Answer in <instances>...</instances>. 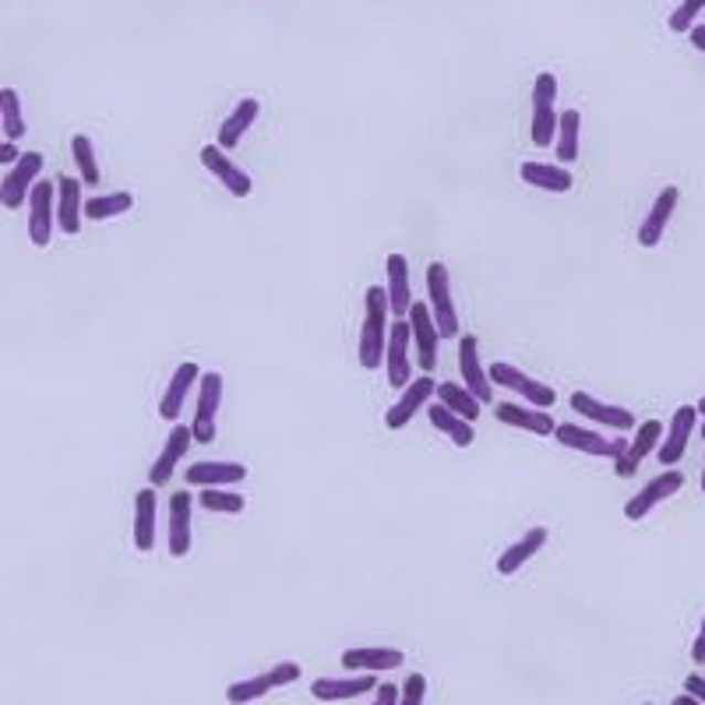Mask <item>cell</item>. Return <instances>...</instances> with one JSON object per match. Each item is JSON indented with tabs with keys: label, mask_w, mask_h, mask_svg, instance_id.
Listing matches in <instances>:
<instances>
[{
	"label": "cell",
	"mask_w": 705,
	"mask_h": 705,
	"mask_svg": "<svg viewBox=\"0 0 705 705\" xmlns=\"http://www.w3.org/2000/svg\"><path fill=\"white\" fill-rule=\"evenodd\" d=\"M392 307H388V289L367 286L364 293V324H360V342H356V360L364 371H377L385 364L388 335H392Z\"/></svg>",
	"instance_id": "1"
},
{
	"label": "cell",
	"mask_w": 705,
	"mask_h": 705,
	"mask_svg": "<svg viewBox=\"0 0 705 705\" xmlns=\"http://www.w3.org/2000/svg\"><path fill=\"white\" fill-rule=\"evenodd\" d=\"M557 124H562V114H557V75L554 71H540L533 82V128H530L536 149H551L557 141Z\"/></svg>",
	"instance_id": "2"
},
{
	"label": "cell",
	"mask_w": 705,
	"mask_h": 705,
	"mask_svg": "<svg viewBox=\"0 0 705 705\" xmlns=\"http://www.w3.org/2000/svg\"><path fill=\"white\" fill-rule=\"evenodd\" d=\"M427 307H430L434 324H438L441 339H459L462 335L459 307H456V300H451V282H448V265L445 261H430L427 265Z\"/></svg>",
	"instance_id": "3"
},
{
	"label": "cell",
	"mask_w": 705,
	"mask_h": 705,
	"mask_svg": "<svg viewBox=\"0 0 705 705\" xmlns=\"http://www.w3.org/2000/svg\"><path fill=\"white\" fill-rule=\"evenodd\" d=\"M554 441L572 451H583V456L610 459V462H618L628 451V438H607V434L592 430V427H578V424H557Z\"/></svg>",
	"instance_id": "4"
},
{
	"label": "cell",
	"mask_w": 705,
	"mask_h": 705,
	"mask_svg": "<svg viewBox=\"0 0 705 705\" xmlns=\"http://www.w3.org/2000/svg\"><path fill=\"white\" fill-rule=\"evenodd\" d=\"M223 406V374L220 371H205L202 382H197V406H194V445H212L220 427H215V417H220Z\"/></svg>",
	"instance_id": "5"
},
{
	"label": "cell",
	"mask_w": 705,
	"mask_h": 705,
	"mask_svg": "<svg viewBox=\"0 0 705 705\" xmlns=\"http://www.w3.org/2000/svg\"><path fill=\"white\" fill-rule=\"evenodd\" d=\"M293 681H300V663L282 660V663H276L273 671H265V674H255V677H247V681H233L229 688H226V702H229V705L258 702V698H265L268 692L286 688V684H293Z\"/></svg>",
	"instance_id": "6"
},
{
	"label": "cell",
	"mask_w": 705,
	"mask_h": 705,
	"mask_svg": "<svg viewBox=\"0 0 705 705\" xmlns=\"http://www.w3.org/2000/svg\"><path fill=\"white\" fill-rule=\"evenodd\" d=\"M491 382L515 392V395H522V399H526L530 406H536V409H551L557 403V392L547 382H540V377H533L522 367L509 364V360H498V364H491Z\"/></svg>",
	"instance_id": "7"
},
{
	"label": "cell",
	"mask_w": 705,
	"mask_h": 705,
	"mask_svg": "<svg viewBox=\"0 0 705 705\" xmlns=\"http://www.w3.org/2000/svg\"><path fill=\"white\" fill-rule=\"evenodd\" d=\"M698 424H702V413H698V406H677L674 409V417H671V424H666V434H663V441H660V448H656V459H660V466H677L681 459H684V451H688V445H692V434L698 430Z\"/></svg>",
	"instance_id": "8"
},
{
	"label": "cell",
	"mask_w": 705,
	"mask_h": 705,
	"mask_svg": "<svg viewBox=\"0 0 705 705\" xmlns=\"http://www.w3.org/2000/svg\"><path fill=\"white\" fill-rule=\"evenodd\" d=\"M409 350H413L409 318H395L392 335H388V350H385V377H388L392 388H406L413 382V364H417V356H409Z\"/></svg>",
	"instance_id": "9"
},
{
	"label": "cell",
	"mask_w": 705,
	"mask_h": 705,
	"mask_svg": "<svg viewBox=\"0 0 705 705\" xmlns=\"http://www.w3.org/2000/svg\"><path fill=\"white\" fill-rule=\"evenodd\" d=\"M53 223H57V180H40L29 194V241L46 247L53 241Z\"/></svg>",
	"instance_id": "10"
},
{
	"label": "cell",
	"mask_w": 705,
	"mask_h": 705,
	"mask_svg": "<svg viewBox=\"0 0 705 705\" xmlns=\"http://www.w3.org/2000/svg\"><path fill=\"white\" fill-rule=\"evenodd\" d=\"M434 395H438V382H434V374H420L413 377V382L403 388V395L385 409V427L388 430H403L409 427V420L417 417L420 409H427L434 403Z\"/></svg>",
	"instance_id": "11"
},
{
	"label": "cell",
	"mask_w": 705,
	"mask_h": 705,
	"mask_svg": "<svg viewBox=\"0 0 705 705\" xmlns=\"http://www.w3.org/2000/svg\"><path fill=\"white\" fill-rule=\"evenodd\" d=\"M40 173H43V156H40V152H25V156L18 159L14 167L8 170V177L0 180V202H4L8 212L29 205L32 188L40 184Z\"/></svg>",
	"instance_id": "12"
},
{
	"label": "cell",
	"mask_w": 705,
	"mask_h": 705,
	"mask_svg": "<svg viewBox=\"0 0 705 705\" xmlns=\"http://www.w3.org/2000/svg\"><path fill=\"white\" fill-rule=\"evenodd\" d=\"M681 491H684V473H681V469H663V473L649 480L639 494H631V498H628V504H624V519L642 522L649 512L656 509V504L671 501V498H674V494H681Z\"/></svg>",
	"instance_id": "13"
},
{
	"label": "cell",
	"mask_w": 705,
	"mask_h": 705,
	"mask_svg": "<svg viewBox=\"0 0 705 705\" xmlns=\"http://www.w3.org/2000/svg\"><path fill=\"white\" fill-rule=\"evenodd\" d=\"M194 445V430L191 424H173L167 445H162V451L156 456L152 469H149V487H156V491H162V487H170L173 477H177V466L184 462L188 448Z\"/></svg>",
	"instance_id": "14"
},
{
	"label": "cell",
	"mask_w": 705,
	"mask_h": 705,
	"mask_svg": "<svg viewBox=\"0 0 705 705\" xmlns=\"http://www.w3.org/2000/svg\"><path fill=\"white\" fill-rule=\"evenodd\" d=\"M459 374H462V385L477 395L483 406L494 403V388H491V371L483 367L480 360V339L473 332L459 335Z\"/></svg>",
	"instance_id": "15"
},
{
	"label": "cell",
	"mask_w": 705,
	"mask_h": 705,
	"mask_svg": "<svg viewBox=\"0 0 705 705\" xmlns=\"http://www.w3.org/2000/svg\"><path fill=\"white\" fill-rule=\"evenodd\" d=\"M409 329H413V353H417V367L424 374H430L434 367H438V342H441V332H438V324H434V314H430V307L427 300L420 303H413V311H409Z\"/></svg>",
	"instance_id": "16"
},
{
	"label": "cell",
	"mask_w": 705,
	"mask_h": 705,
	"mask_svg": "<svg viewBox=\"0 0 705 705\" xmlns=\"http://www.w3.org/2000/svg\"><path fill=\"white\" fill-rule=\"evenodd\" d=\"M572 409L578 413V417H586L592 424H600L607 430H618V434H628V430H635V413L618 406V403H603V399H596V395L589 392H575L572 395Z\"/></svg>",
	"instance_id": "17"
},
{
	"label": "cell",
	"mask_w": 705,
	"mask_h": 705,
	"mask_svg": "<svg viewBox=\"0 0 705 705\" xmlns=\"http://www.w3.org/2000/svg\"><path fill=\"white\" fill-rule=\"evenodd\" d=\"M663 424L660 420H645V424H639L635 427V438H628V451L624 456L613 462V477L618 480H628V477H635V469L653 456V451L660 448V441H663Z\"/></svg>",
	"instance_id": "18"
},
{
	"label": "cell",
	"mask_w": 705,
	"mask_h": 705,
	"mask_svg": "<svg viewBox=\"0 0 705 705\" xmlns=\"http://www.w3.org/2000/svg\"><path fill=\"white\" fill-rule=\"evenodd\" d=\"M339 663L346 666L350 674H382V671H399L406 663V653L388 645H360V649H346V653L339 656Z\"/></svg>",
	"instance_id": "19"
},
{
	"label": "cell",
	"mask_w": 705,
	"mask_h": 705,
	"mask_svg": "<svg viewBox=\"0 0 705 705\" xmlns=\"http://www.w3.org/2000/svg\"><path fill=\"white\" fill-rule=\"evenodd\" d=\"M202 167L220 180V184L233 194V197H247L250 191H255V184H250V177L241 170V162H233V156L226 149H220V145H205L202 149Z\"/></svg>",
	"instance_id": "20"
},
{
	"label": "cell",
	"mask_w": 705,
	"mask_h": 705,
	"mask_svg": "<svg viewBox=\"0 0 705 705\" xmlns=\"http://www.w3.org/2000/svg\"><path fill=\"white\" fill-rule=\"evenodd\" d=\"M197 382H202V367H197L194 360H184V364H180V367L173 371L167 392H162V399H159V417L170 420V424H180V413H184V403H188V395L194 392Z\"/></svg>",
	"instance_id": "21"
},
{
	"label": "cell",
	"mask_w": 705,
	"mask_h": 705,
	"mask_svg": "<svg viewBox=\"0 0 705 705\" xmlns=\"http://www.w3.org/2000/svg\"><path fill=\"white\" fill-rule=\"evenodd\" d=\"M677 205H681V188L666 184V188L656 194V202H653V209H649V215L642 220V226H639V233H635V241H639L642 247H656V244L663 241L666 226H671Z\"/></svg>",
	"instance_id": "22"
},
{
	"label": "cell",
	"mask_w": 705,
	"mask_h": 705,
	"mask_svg": "<svg viewBox=\"0 0 705 705\" xmlns=\"http://www.w3.org/2000/svg\"><path fill=\"white\" fill-rule=\"evenodd\" d=\"M247 480V466L244 462H194L184 469V483L194 487V491H209V487H237Z\"/></svg>",
	"instance_id": "23"
},
{
	"label": "cell",
	"mask_w": 705,
	"mask_h": 705,
	"mask_svg": "<svg viewBox=\"0 0 705 705\" xmlns=\"http://www.w3.org/2000/svg\"><path fill=\"white\" fill-rule=\"evenodd\" d=\"M494 417H498V424L536 434V438H554V430H557V420L551 417V409H536V406L494 403Z\"/></svg>",
	"instance_id": "24"
},
{
	"label": "cell",
	"mask_w": 705,
	"mask_h": 705,
	"mask_svg": "<svg viewBox=\"0 0 705 705\" xmlns=\"http://www.w3.org/2000/svg\"><path fill=\"white\" fill-rule=\"evenodd\" d=\"M82 177H57V226L67 237H78L82 220H85V202H82Z\"/></svg>",
	"instance_id": "25"
},
{
	"label": "cell",
	"mask_w": 705,
	"mask_h": 705,
	"mask_svg": "<svg viewBox=\"0 0 705 705\" xmlns=\"http://www.w3.org/2000/svg\"><path fill=\"white\" fill-rule=\"evenodd\" d=\"M367 692H377V674H353V677H318L311 695L318 702H350Z\"/></svg>",
	"instance_id": "26"
},
{
	"label": "cell",
	"mask_w": 705,
	"mask_h": 705,
	"mask_svg": "<svg viewBox=\"0 0 705 705\" xmlns=\"http://www.w3.org/2000/svg\"><path fill=\"white\" fill-rule=\"evenodd\" d=\"M519 177H522V184L551 191V194H568L575 188L572 170L562 167V162H522Z\"/></svg>",
	"instance_id": "27"
},
{
	"label": "cell",
	"mask_w": 705,
	"mask_h": 705,
	"mask_svg": "<svg viewBox=\"0 0 705 705\" xmlns=\"http://www.w3.org/2000/svg\"><path fill=\"white\" fill-rule=\"evenodd\" d=\"M258 114H261V103H258L255 96L241 99L237 106H233V114L220 124V135H215V145H220V149H226V152H233V149L241 145V138H244L250 128H255Z\"/></svg>",
	"instance_id": "28"
},
{
	"label": "cell",
	"mask_w": 705,
	"mask_h": 705,
	"mask_svg": "<svg viewBox=\"0 0 705 705\" xmlns=\"http://www.w3.org/2000/svg\"><path fill=\"white\" fill-rule=\"evenodd\" d=\"M385 273H388V307H392V318H409L413 311V286H409V261L403 255H388L385 261Z\"/></svg>",
	"instance_id": "29"
},
{
	"label": "cell",
	"mask_w": 705,
	"mask_h": 705,
	"mask_svg": "<svg viewBox=\"0 0 705 705\" xmlns=\"http://www.w3.org/2000/svg\"><path fill=\"white\" fill-rule=\"evenodd\" d=\"M191 509H194V494L180 491L170 498V554L173 557H188L191 554Z\"/></svg>",
	"instance_id": "30"
},
{
	"label": "cell",
	"mask_w": 705,
	"mask_h": 705,
	"mask_svg": "<svg viewBox=\"0 0 705 705\" xmlns=\"http://www.w3.org/2000/svg\"><path fill=\"white\" fill-rule=\"evenodd\" d=\"M547 547V530L544 526H536V530H530L522 540H515V544L509 547V551H501L498 554V575H504V578H512V575H519L522 572V565L526 562H533V557Z\"/></svg>",
	"instance_id": "31"
},
{
	"label": "cell",
	"mask_w": 705,
	"mask_h": 705,
	"mask_svg": "<svg viewBox=\"0 0 705 705\" xmlns=\"http://www.w3.org/2000/svg\"><path fill=\"white\" fill-rule=\"evenodd\" d=\"M427 420H430L434 430H441L445 438H448L451 445H456V448H469V445L477 441L473 424L462 420L459 413H451V409L441 406V403H430V406H427Z\"/></svg>",
	"instance_id": "32"
},
{
	"label": "cell",
	"mask_w": 705,
	"mask_h": 705,
	"mask_svg": "<svg viewBox=\"0 0 705 705\" xmlns=\"http://www.w3.org/2000/svg\"><path fill=\"white\" fill-rule=\"evenodd\" d=\"M135 551L156 547V487H145L135 498Z\"/></svg>",
	"instance_id": "33"
},
{
	"label": "cell",
	"mask_w": 705,
	"mask_h": 705,
	"mask_svg": "<svg viewBox=\"0 0 705 705\" xmlns=\"http://www.w3.org/2000/svg\"><path fill=\"white\" fill-rule=\"evenodd\" d=\"M438 403L448 406L451 413H459V417L469 420V424H477L480 413H483V403L477 399V395L466 385H456V382H438Z\"/></svg>",
	"instance_id": "34"
},
{
	"label": "cell",
	"mask_w": 705,
	"mask_h": 705,
	"mask_svg": "<svg viewBox=\"0 0 705 705\" xmlns=\"http://www.w3.org/2000/svg\"><path fill=\"white\" fill-rule=\"evenodd\" d=\"M135 209V194L131 191H114V194H96L85 202V220L93 223H106V220H117V215L131 212Z\"/></svg>",
	"instance_id": "35"
},
{
	"label": "cell",
	"mask_w": 705,
	"mask_h": 705,
	"mask_svg": "<svg viewBox=\"0 0 705 705\" xmlns=\"http://www.w3.org/2000/svg\"><path fill=\"white\" fill-rule=\"evenodd\" d=\"M0 128H4V141H22L29 131L22 117V96L11 85L0 88Z\"/></svg>",
	"instance_id": "36"
},
{
	"label": "cell",
	"mask_w": 705,
	"mask_h": 705,
	"mask_svg": "<svg viewBox=\"0 0 705 705\" xmlns=\"http://www.w3.org/2000/svg\"><path fill=\"white\" fill-rule=\"evenodd\" d=\"M578 131H583V114L565 110L562 124H557V141H554V152L562 159V167H572L578 159Z\"/></svg>",
	"instance_id": "37"
},
{
	"label": "cell",
	"mask_w": 705,
	"mask_h": 705,
	"mask_svg": "<svg viewBox=\"0 0 705 705\" xmlns=\"http://www.w3.org/2000/svg\"><path fill=\"white\" fill-rule=\"evenodd\" d=\"M197 504H202L209 515H241L247 509V498L233 494L229 487H209V491L197 494Z\"/></svg>",
	"instance_id": "38"
},
{
	"label": "cell",
	"mask_w": 705,
	"mask_h": 705,
	"mask_svg": "<svg viewBox=\"0 0 705 705\" xmlns=\"http://www.w3.org/2000/svg\"><path fill=\"white\" fill-rule=\"evenodd\" d=\"M71 156H75V167H78V177L82 184H99V159H96V149H93V138L88 135H75L71 138Z\"/></svg>",
	"instance_id": "39"
},
{
	"label": "cell",
	"mask_w": 705,
	"mask_h": 705,
	"mask_svg": "<svg viewBox=\"0 0 705 705\" xmlns=\"http://www.w3.org/2000/svg\"><path fill=\"white\" fill-rule=\"evenodd\" d=\"M705 11V0H681L677 11L666 18V25H671V32L684 35V32H692L695 29V18Z\"/></svg>",
	"instance_id": "40"
},
{
	"label": "cell",
	"mask_w": 705,
	"mask_h": 705,
	"mask_svg": "<svg viewBox=\"0 0 705 705\" xmlns=\"http://www.w3.org/2000/svg\"><path fill=\"white\" fill-rule=\"evenodd\" d=\"M427 698V677L424 674H409L403 692H399V705H424Z\"/></svg>",
	"instance_id": "41"
},
{
	"label": "cell",
	"mask_w": 705,
	"mask_h": 705,
	"mask_svg": "<svg viewBox=\"0 0 705 705\" xmlns=\"http://www.w3.org/2000/svg\"><path fill=\"white\" fill-rule=\"evenodd\" d=\"M399 692H403L399 684H377L371 705H399Z\"/></svg>",
	"instance_id": "42"
},
{
	"label": "cell",
	"mask_w": 705,
	"mask_h": 705,
	"mask_svg": "<svg viewBox=\"0 0 705 705\" xmlns=\"http://www.w3.org/2000/svg\"><path fill=\"white\" fill-rule=\"evenodd\" d=\"M684 692L695 695L705 705V677L702 674H688V677H684Z\"/></svg>",
	"instance_id": "43"
},
{
	"label": "cell",
	"mask_w": 705,
	"mask_h": 705,
	"mask_svg": "<svg viewBox=\"0 0 705 705\" xmlns=\"http://www.w3.org/2000/svg\"><path fill=\"white\" fill-rule=\"evenodd\" d=\"M692 663L705 666V618H702V624H698V635H695V642H692Z\"/></svg>",
	"instance_id": "44"
},
{
	"label": "cell",
	"mask_w": 705,
	"mask_h": 705,
	"mask_svg": "<svg viewBox=\"0 0 705 705\" xmlns=\"http://www.w3.org/2000/svg\"><path fill=\"white\" fill-rule=\"evenodd\" d=\"M22 156H25V152H18V141H4V145H0V162H4L8 170H11Z\"/></svg>",
	"instance_id": "45"
},
{
	"label": "cell",
	"mask_w": 705,
	"mask_h": 705,
	"mask_svg": "<svg viewBox=\"0 0 705 705\" xmlns=\"http://www.w3.org/2000/svg\"><path fill=\"white\" fill-rule=\"evenodd\" d=\"M688 35H692V46H695V50L702 53V57H705V25H695Z\"/></svg>",
	"instance_id": "46"
},
{
	"label": "cell",
	"mask_w": 705,
	"mask_h": 705,
	"mask_svg": "<svg viewBox=\"0 0 705 705\" xmlns=\"http://www.w3.org/2000/svg\"><path fill=\"white\" fill-rule=\"evenodd\" d=\"M674 705H702V702H698L695 695H688V692H684V695H677V698H674Z\"/></svg>",
	"instance_id": "47"
},
{
	"label": "cell",
	"mask_w": 705,
	"mask_h": 705,
	"mask_svg": "<svg viewBox=\"0 0 705 705\" xmlns=\"http://www.w3.org/2000/svg\"><path fill=\"white\" fill-rule=\"evenodd\" d=\"M695 406H698V413H702V417H705V395H702V399H698Z\"/></svg>",
	"instance_id": "48"
},
{
	"label": "cell",
	"mask_w": 705,
	"mask_h": 705,
	"mask_svg": "<svg viewBox=\"0 0 705 705\" xmlns=\"http://www.w3.org/2000/svg\"><path fill=\"white\" fill-rule=\"evenodd\" d=\"M698 438L705 441V417H702V424H698Z\"/></svg>",
	"instance_id": "49"
},
{
	"label": "cell",
	"mask_w": 705,
	"mask_h": 705,
	"mask_svg": "<svg viewBox=\"0 0 705 705\" xmlns=\"http://www.w3.org/2000/svg\"><path fill=\"white\" fill-rule=\"evenodd\" d=\"M702 494H705V462H702Z\"/></svg>",
	"instance_id": "50"
},
{
	"label": "cell",
	"mask_w": 705,
	"mask_h": 705,
	"mask_svg": "<svg viewBox=\"0 0 705 705\" xmlns=\"http://www.w3.org/2000/svg\"><path fill=\"white\" fill-rule=\"evenodd\" d=\"M642 705H656V702H642Z\"/></svg>",
	"instance_id": "51"
}]
</instances>
